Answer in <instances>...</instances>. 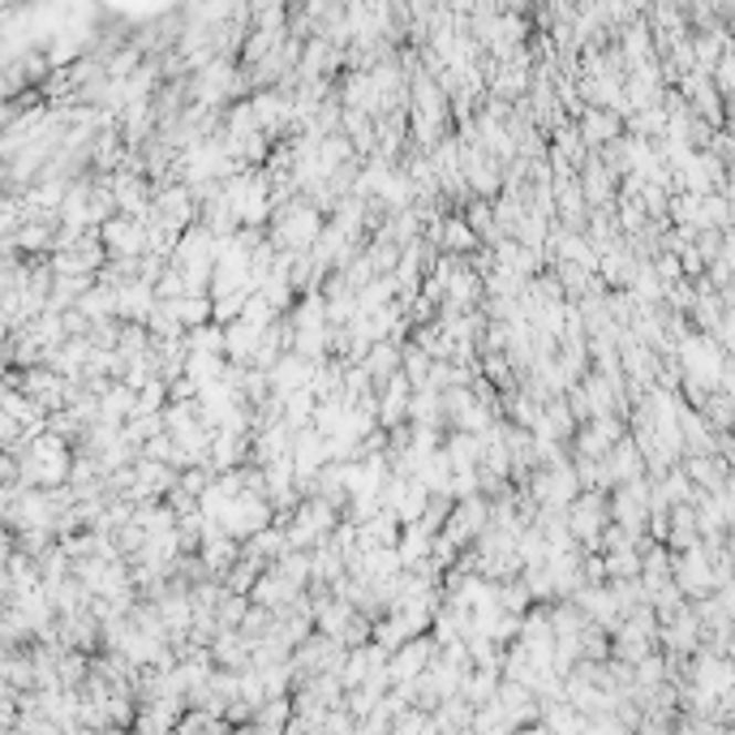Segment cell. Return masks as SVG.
I'll return each mask as SVG.
<instances>
[{
    "label": "cell",
    "instance_id": "1",
    "mask_svg": "<svg viewBox=\"0 0 735 735\" xmlns=\"http://www.w3.org/2000/svg\"><path fill=\"white\" fill-rule=\"evenodd\" d=\"M224 198H229L232 216L241 229H267L271 220V181L263 168H241L237 177L224 181Z\"/></svg>",
    "mask_w": 735,
    "mask_h": 735
},
{
    "label": "cell",
    "instance_id": "2",
    "mask_svg": "<svg viewBox=\"0 0 735 735\" xmlns=\"http://www.w3.org/2000/svg\"><path fill=\"white\" fill-rule=\"evenodd\" d=\"M564 516H568V534L577 542L585 555H598V534L611 525L607 521V495H598V491H580L577 500L564 507Z\"/></svg>",
    "mask_w": 735,
    "mask_h": 735
},
{
    "label": "cell",
    "instance_id": "3",
    "mask_svg": "<svg viewBox=\"0 0 735 735\" xmlns=\"http://www.w3.org/2000/svg\"><path fill=\"white\" fill-rule=\"evenodd\" d=\"M267 525H275V512H271V503L259 500V495H237V500H229L224 512H220V521H216V529L232 542L254 538V534L267 529Z\"/></svg>",
    "mask_w": 735,
    "mask_h": 735
},
{
    "label": "cell",
    "instance_id": "4",
    "mask_svg": "<svg viewBox=\"0 0 735 735\" xmlns=\"http://www.w3.org/2000/svg\"><path fill=\"white\" fill-rule=\"evenodd\" d=\"M671 585L680 589V598H710L718 585H714V568H710V559H705V550L693 546V550H675L671 555Z\"/></svg>",
    "mask_w": 735,
    "mask_h": 735
},
{
    "label": "cell",
    "instance_id": "5",
    "mask_svg": "<svg viewBox=\"0 0 735 735\" xmlns=\"http://www.w3.org/2000/svg\"><path fill=\"white\" fill-rule=\"evenodd\" d=\"M577 186H580V198H585L589 211H611V207H616L619 177L594 151L585 155V164L577 168Z\"/></svg>",
    "mask_w": 735,
    "mask_h": 735
},
{
    "label": "cell",
    "instance_id": "6",
    "mask_svg": "<svg viewBox=\"0 0 735 735\" xmlns=\"http://www.w3.org/2000/svg\"><path fill=\"white\" fill-rule=\"evenodd\" d=\"M482 529H486V500H482V495H473V500L452 503V512H448V521H443V534H439V538L452 542L456 550H469L473 542L482 538Z\"/></svg>",
    "mask_w": 735,
    "mask_h": 735
},
{
    "label": "cell",
    "instance_id": "7",
    "mask_svg": "<svg viewBox=\"0 0 735 735\" xmlns=\"http://www.w3.org/2000/svg\"><path fill=\"white\" fill-rule=\"evenodd\" d=\"M99 245L108 259H138L147 250V229L138 220H125V216H113L108 224H99Z\"/></svg>",
    "mask_w": 735,
    "mask_h": 735
},
{
    "label": "cell",
    "instance_id": "8",
    "mask_svg": "<svg viewBox=\"0 0 735 735\" xmlns=\"http://www.w3.org/2000/svg\"><path fill=\"white\" fill-rule=\"evenodd\" d=\"M573 125H577V138L585 151H602L616 138H623V116L607 113V108H580V116Z\"/></svg>",
    "mask_w": 735,
    "mask_h": 735
},
{
    "label": "cell",
    "instance_id": "9",
    "mask_svg": "<svg viewBox=\"0 0 735 735\" xmlns=\"http://www.w3.org/2000/svg\"><path fill=\"white\" fill-rule=\"evenodd\" d=\"M309 375H314V366H309L306 357L284 353V357L267 370V391L275 396V400H284V396H293V391H306Z\"/></svg>",
    "mask_w": 735,
    "mask_h": 735
},
{
    "label": "cell",
    "instance_id": "10",
    "mask_svg": "<svg viewBox=\"0 0 735 735\" xmlns=\"http://www.w3.org/2000/svg\"><path fill=\"white\" fill-rule=\"evenodd\" d=\"M293 473H297V482H306V477H314L323 464H332V456H327V439L314 430V426H306V430H297L293 434Z\"/></svg>",
    "mask_w": 735,
    "mask_h": 735
},
{
    "label": "cell",
    "instance_id": "11",
    "mask_svg": "<svg viewBox=\"0 0 735 735\" xmlns=\"http://www.w3.org/2000/svg\"><path fill=\"white\" fill-rule=\"evenodd\" d=\"M680 473L693 482L696 491L714 495V491H723L732 482V461H723V456H689V461H680Z\"/></svg>",
    "mask_w": 735,
    "mask_h": 735
},
{
    "label": "cell",
    "instance_id": "12",
    "mask_svg": "<svg viewBox=\"0 0 735 735\" xmlns=\"http://www.w3.org/2000/svg\"><path fill=\"white\" fill-rule=\"evenodd\" d=\"M602 464H607L611 491L623 486V482H641V477H645V461H641V452H637V443H632V439H619L616 448L602 456Z\"/></svg>",
    "mask_w": 735,
    "mask_h": 735
},
{
    "label": "cell",
    "instance_id": "13",
    "mask_svg": "<svg viewBox=\"0 0 735 735\" xmlns=\"http://www.w3.org/2000/svg\"><path fill=\"white\" fill-rule=\"evenodd\" d=\"M357 370L370 379V391L379 384H387L396 370H400V345L396 340H379V345H370L366 348V357L357 361Z\"/></svg>",
    "mask_w": 735,
    "mask_h": 735
},
{
    "label": "cell",
    "instance_id": "14",
    "mask_svg": "<svg viewBox=\"0 0 735 735\" xmlns=\"http://www.w3.org/2000/svg\"><path fill=\"white\" fill-rule=\"evenodd\" d=\"M430 662H434V641L413 637V641L400 650V658L387 666V675H396V680H418V671H422V666H430Z\"/></svg>",
    "mask_w": 735,
    "mask_h": 735
},
{
    "label": "cell",
    "instance_id": "15",
    "mask_svg": "<svg viewBox=\"0 0 735 735\" xmlns=\"http://www.w3.org/2000/svg\"><path fill=\"white\" fill-rule=\"evenodd\" d=\"M224 357H216V353H193L190 348V357H186V379H193V384L202 387V384H216L220 375H224Z\"/></svg>",
    "mask_w": 735,
    "mask_h": 735
},
{
    "label": "cell",
    "instance_id": "16",
    "mask_svg": "<svg viewBox=\"0 0 735 735\" xmlns=\"http://www.w3.org/2000/svg\"><path fill=\"white\" fill-rule=\"evenodd\" d=\"M602 577L637 580L641 577V550H611V555H602Z\"/></svg>",
    "mask_w": 735,
    "mask_h": 735
},
{
    "label": "cell",
    "instance_id": "17",
    "mask_svg": "<svg viewBox=\"0 0 735 735\" xmlns=\"http://www.w3.org/2000/svg\"><path fill=\"white\" fill-rule=\"evenodd\" d=\"M172 309H177V318H181L186 332L211 323V297H181V302H172Z\"/></svg>",
    "mask_w": 735,
    "mask_h": 735
}]
</instances>
